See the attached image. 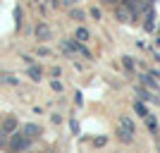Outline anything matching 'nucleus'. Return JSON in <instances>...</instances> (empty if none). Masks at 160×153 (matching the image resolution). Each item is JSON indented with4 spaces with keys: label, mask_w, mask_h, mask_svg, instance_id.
<instances>
[{
    "label": "nucleus",
    "mask_w": 160,
    "mask_h": 153,
    "mask_svg": "<svg viewBox=\"0 0 160 153\" xmlns=\"http://www.w3.org/2000/svg\"><path fill=\"white\" fill-rule=\"evenodd\" d=\"M77 41H81V43L88 41V31H86V29H79V31H77Z\"/></svg>",
    "instance_id": "6"
},
{
    "label": "nucleus",
    "mask_w": 160,
    "mask_h": 153,
    "mask_svg": "<svg viewBox=\"0 0 160 153\" xmlns=\"http://www.w3.org/2000/svg\"><path fill=\"white\" fill-rule=\"evenodd\" d=\"M136 113H139V115H143V117H148V110H146L143 105H141V103H136Z\"/></svg>",
    "instance_id": "7"
},
{
    "label": "nucleus",
    "mask_w": 160,
    "mask_h": 153,
    "mask_svg": "<svg viewBox=\"0 0 160 153\" xmlns=\"http://www.w3.org/2000/svg\"><path fill=\"white\" fill-rule=\"evenodd\" d=\"M122 129H124V132L127 134H134V125H132V120H129V117H122Z\"/></svg>",
    "instance_id": "5"
},
{
    "label": "nucleus",
    "mask_w": 160,
    "mask_h": 153,
    "mask_svg": "<svg viewBox=\"0 0 160 153\" xmlns=\"http://www.w3.org/2000/svg\"><path fill=\"white\" fill-rule=\"evenodd\" d=\"M2 129H5V132H14V129H17V120H14V117H7V120L2 122Z\"/></svg>",
    "instance_id": "4"
},
{
    "label": "nucleus",
    "mask_w": 160,
    "mask_h": 153,
    "mask_svg": "<svg viewBox=\"0 0 160 153\" xmlns=\"http://www.w3.org/2000/svg\"><path fill=\"white\" fill-rule=\"evenodd\" d=\"M22 132L27 134L29 139H33V136H38V132H41V127H38V125H24V129H22Z\"/></svg>",
    "instance_id": "2"
},
{
    "label": "nucleus",
    "mask_w": 160,
    "mask_h": 153,
    "mask_svg": "<svg viewBox=\"0 0 160 153\" xmlns=\"http://www.w3.org/2000/svg\"><path fill=\"white\" fill-rule=\"evenodd\" d=\"M29 74H31L33 79H41V72H38V67H31V69H29Z\"/></svg>",
    "instance_id": "9"
},
{
    "label": "nucleus",
    "mask_w": 160,
    "mask_h": 153,
    "mask_svg": "<svg viewBox=\"0 0 160 153\" xmlns=\"http://www.w3.org/2000/svg\"><path fill=\"white\" fill-rule=\"evenodd\" d=\"M124 67H127V69H132V67H134V60H132V58H124Z\"/></svg>",
    "instance_id": "10"
},
{
    "label": "nucleus",
    "mask_w": 160,
    "mask_h": 153,
    "mask_svg": "<svg viewBox=\"0 0 160 153\" xmlns=\"http://www.w3.org/2000/svg\"><path fill=\"white\" fill-rule=\"evenodd\" d=\"M110 3H117V0H110Z\"/></svg>",
    "instance_id": "11"
},
{
    "label": "nucleus",
    "mask_w": 160,
    "mask_h": 153,
    "mask_svg": "<svg viewBox=\"0 0 160 153\" xmlns=\"http://www.w3.org/2000/svg\"><path fill=\"white\" fill-rule=\"evenodd\" d=\"M29 144H31V139H29L24 132H12V139H10V151H12V153L24 151Z\"/></svg>",
    "instance_id": "1"
},
{
    "label": "nucleus",
    "mask_w": 160,
    "mask_h": 153,
    "mask_svg": "<svg viewBox=\"0 0 160 153\" xmlns=\"http://www.w3.org/2000/svg\"><path fill=\"white\" fill-rule=\"evenodd\" d=\"M117 17H120L122 22H129L134 17V12H132V10H127V7H120V10H117Z\"/></svg>",
    "instance_id": "3"
},
{
    "label": "nucleus",
    "mask_w": 160,
    "mask_h": 153,
    "mask_svg": "<svg viewBox=\"0 0 160 153\" xmlns=\"http://www.w3.org/2000/svg\"><path fill=\"white\" fill-rule=\"evenodd\" d=\"M36 33H38L41 38H46V36H48V27H38V29H36Z\"/></svg>",
    "instance_id": "8"
}]
</instances>
